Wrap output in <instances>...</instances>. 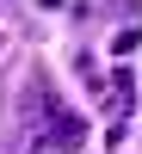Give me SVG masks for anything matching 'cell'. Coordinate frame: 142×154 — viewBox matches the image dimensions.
<instances>
[{"mask_svg": "<svg viewBox=\"0 0 142 154\" xmlns=\"http://www.w3.org/2000/svg\"><path fill=\"white\" fill-rule=\"evenodd\" d=\"M136 43H142V31H136V25H124V31H118V43H111V49H118V56H130Z\"/></svg>", "mask_w": 142, "mask_h": 154, "instance_id": "obj_3", "label": "cell"}, {"mask_svg": "<svg viewBox=\"0 0 142 154\" xmlns=\"http://www.w3.org/2000/svg\"><path fill=\"white\" fill-rule=\"evenodd\" d=\"M49 136H56L62 148H74V142H80V136H87V123L74 117V111H62V105H49Z\"/></svg>", "mask_w": 142, "mask_h": 154, "instance_id": "obj_1", "label": "cell"}, {"mask_svg": "<svg viewBox=\"0 0 142 154\" xmlns=\"http://www.w3.org/2000/svg\"><path fill=\"white\" fill-rule=\"evenodd\" d=\"M105 105H111V111H118V117H124V111H130V105H136V74H130V68H124V62H118V74H111V99H105Z\"/></svg>", "mask_w": 142, "mask_h": 154, "instance_id": "obj_2", "label": "cell"}]
</instances>
